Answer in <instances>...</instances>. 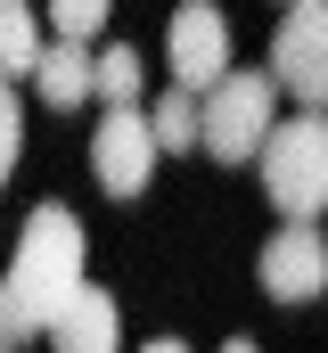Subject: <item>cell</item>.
Segmentation results:
<instances>
[{
    "instance_id": "6da1fadb",
    "label": "cell",
    "mask_w": 328,
    "mask_h": 353,
    "mask_svg": "<svg viewBox=\"0 0 328 353\" xmlns=\"http://www.w3.org/2000/svg\"><path fill=\"white\" fill-rule=\"evenodd\" d=\"M82 263H90V239L66 205H33L25 214V239H17V263L0 279V337L25 345V337H50V321L74 304L82 288Z\"/></svg>"
},
{
    "instance_id": "7a4b0ae2",
    "label": "cell",
    "mask_w": 328,
    "mask_h": 353,
    "mask_svg": "<svg viewBox=\"0 0 328 353\" xmlns=\"http://www.w3.org/2000/svg\"><path fill=\"white\" fill-rule=\"evenodd\" d=\"M263 197L287 214V222H320L328 214V123L320 115H287V123H271V140H263Z\"/></svg>"
},
{
    "instance_id": "3957f363",
    "label": "cell",
    "mask_w": 328,
    "mask_h": 353,
    "mask_svg": "<svg viewBox=\"0 0 328 353\" xmlns=\"http://www.w3.org/2000/svg\"><path fill=\"white\" fill-rule=\"evenodd\" d=\"M271 66H263V74H238V66H230V74H222V83L205 90V157H214V165H246V157H263V140H271V123H279V115H271Z\"/></svg>"
},
{
    "instance_id": "277c9868",
    "label": "cell",
    "mask_w": 328,
    "mask_h": 353,
    "mask_svg": "<svg viewBox=\"0 0 328 353\" xmlns=\"http://www.w3.org/2000/svg\"><path fill=\"white\" fill-rule=\"evenodd\" d=\"M271 83L304 115L328 107V0H287V17L271 33Z\"/></svg>"
},
{
    "instance_id": "5b68a950",
    "label": "cell",
    "mask_w": 328,
    "mask_h": 353,
    "mask_svg": "<svg viewBox=\"0 0 328 353\" xmlns=\"http://www.w3.org/2000/svg\"><path fill=\"white\" fill-rule=\"evenodd\" d=\"M164 58H172V90L205 99V90L230 74V17L214 0H181L172 8V33H164Z\"/></svg>"
},
{
    "instance_id": "8992f818",
    "label": "cell",
    "mask_w": 328,
    "mask_h": 353,
    "mask_svg": "<svg viewBox=\"0 0 328 353\" xmlns=\"http://www.w3.org/2000/svg\"><path fill=\"white\" fill-rule=\"evenodd\" d=\"M156 132H148V115L140 107H107V123L90 132V173L107 197H140L148 181H156Z\"/></svg>"
},
{
    "instance_id": "52a82bcc",
    "label": "cell",
    "mask_w": 328,
    "mask_h": 353,
    "mask_svg": "<svg viewBox=\"0 0 328 353\" xmlns=\"http://www.w3.org/2000/svg\"><path fill=\"white\" fill-rule=\"evenodd\" d=\"M254 279H263L271 304H312V296L328 288V239H320V222H287V230L254 255Z\"/></svg>"
},
{
    "instance_id": "ba28073f",
    "label": "cell",
    "mask_w": 328,
    "mask_h": 353,
    "mask_svg": "<svg viewBox=\"0 0 328 353\" xmlns=\"http://www.w3.org/2000/svg\"><path fill=\"white\" fill-rule=\"evenodd\" d=\"M50 353H123V312L107 288H82L74 304L50 321Z\"/></svg>"
},
{
    "instance_id": "9c48e42d",
    "label": "cell",
    "mask_w": 328,
    "mask_h": 353,
    "mask_svg": "<svg viewBox=\"0 0 328 353\" xmlns=\"http://www.w3.org/2000/svg\"><path fill=\"white\" fill-rule=\"evenodd\" d=\"M33 90H41L50 107H82V99L99 90V58H90L82 41H50L41 66H33Z\"/></svg>"
},
{
    "instance_id": "30bf717a",
    "label": "cell",
    "mask_w": 328,
    "mask_h": 353,
    "mask_svg": "<svg viewBox=\"0 0 328 353\" xmlns=\"http://www.w3.org/2000/svg\"><path fill=\"white\" fill-rule=\"evenodd\" d=\"M41 8L33 0H0V83H17V74H33L41 66Z\"/></svg>"
},
{
    "instance_id": "8fae6325",
    "label": "cell",
    "mask_w": 328,
    "mask_h": 353,
    "mask_svg": "<svg viewBox=\"0 0 328 353\" xmlns=\"http://www.w3.org/2000/svg\"><path fill=\"white\" fill-rule=\"evenodd\" d=\"M148 132H156L164 157H189V148H205V99H189V90H164L156 107H148Z\"/></svg>"
},
{
    "instance_id": "7c38bea8",
    "label": "cell",
    "mask_w": 328,
    "mask_h": 353,
    "mask_svg": "<svg viewBox=\"0 0 328 353\" xmlns=\"http://www.w3.org/2000/svg\"><path fill=\"white\" fill-rule=\"evenodd\" d=\"M41 17L58 25V41H82V50H90V41L107 33V17H115V0H41Z\"/></svg>"
},
{
    "instance_id": "4fadbf2b",
    "label": "cell",
    "mask_w": 328,
    "mask_h": 353,
    "mask_svg": "<svg viewBox=\"0 0 328 353\" xmlns=\"http://www.w3.org/2000/svg\"><path fill=\"white\" fill-rule=\"evenodd\" d=\"M99 99L107 107H140V50H99Z\"/></svg>"
},
{
    "instance_id": "5bb4252c",
    "label": "cell",
    "mask_w": 328,
    "mask_h": 353,
    "mask_svg": "<svg viewBox=\"0 0 328 353\" xmlns=\"http://www.w3.org/2000/svg\"><path fill=\"white\" fill-rule=\"evenodd\" d=\"M25 157V107H17V83H0V181L17 173Z\"/></svg>"
},
{
    "instance_id": "9a60e30c",
    "label": "cell",
    "mask_w": 328,
    "mask_h": 353,
    "mask_svg": "<svg viewBox=\"0 0 328 353\" xmlns=\"http://www.w3.org/2000/svg\"><path fill=\"white\" fill-rule=\"evenodd\" d=\"M140 353H189V345H181V337H156V345H140Z\"/></svg>"
},
{
    "instance_id": "2e32d148",
    "label": "cell",
    "mask_w": 328,
    "mask_h": 353,
    "mask_svg": "<svg viewBox=\"0 0 328 353\" xmlns=\"http://www.w3.org/2000/svg\"><path fill=\"white\" fill-rule=\"evenodd\" d=\"M222 353H254V345H246V337H230V345H222Z\"/></svg>"
},
{
    "instance_id": "e0dca14e",
    "label": "cell",
    "mask_w": 328,
    "mask_h": 353,
    "mask_svg": "<svg viewBox=\"0 0 328 353\" xmlns=\"http://www.w3.org/2000/svg\"><path fill=\"white\" fill-rule=\"evenodd\" d=\"M0 353H17V345H8V337H0Z\"/></svg>"
}]
</instances>
